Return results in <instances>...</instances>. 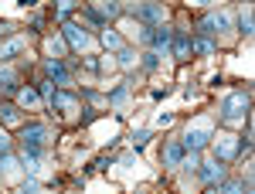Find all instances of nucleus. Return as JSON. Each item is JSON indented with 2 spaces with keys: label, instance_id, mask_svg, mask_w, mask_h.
<instances>
[{
  "label": "nucleus",
  "instance_id": "obj_7",
  "mask_svg": "<svg viewBox=\"0 0 255 194\" xmlns=\"http://www.w3.org/2000/svg\"><path fill=\"white\" fill-rule=\"evenodd\" d=\"M20 177H24L20 160L14 154H3L0 157V184H3V181H20Z\"/></svg>",
  "mask_w": 255,
  "mask_h": 194
},
{
  "label": "nucleus",
  "instance_id": "obj_24",
  "mask_svg": "<svg viewBox=\"0 0 255 194\" xmlns=\"http://www.w3.org/2000/svg\"><path fill=\"white\" fill-rule=\"evenodd\" d=\"M102 44H106L109 51H119V48H123V38H119L116 31H109V27H106V31H102Z\"/></svg>",
  "mask_w": 255,
  "mask_h": 194
},
{
  "label": "nucleus",
  "instance_id": "obj_31",
  "mask_svg": "<svg viewBox=\"0 0 255 194\" xmlns=\"http://www.w3.org/2000/svg\"><path fill=\"white\" fill-rule=\"evenodd\" d=\"M72 10H75V3H72V0H65V3H61V7H58V17H68Z\"/></svg>",
  "mask_w": 255,
  "mask_h": 194
},
{
  "label": "nucleus",
  "instance_id": "obj_22",
  "mask_svg": "<svg viewBox=\"0 0 255 194\" xmlns=\"http://www.w3.org/2000/svg\"><path fill=\"white\" fill-rule=\"evenodd\" d=\"M191 51H197V55H215V41H208V38H191Z\"/></svg>",
  "mask_w": 255,
  "mask_h": 194
},
{
  "label": "nucleus",
  "instance_id": "obj_23",
  "mask_svg": "<svg viewBox=\"0 0 255 194\" xmlns=\"http://www.w3.org/2000/svg\"><path fill=\"white\" fill-rule=\"evenodd\" d=\"M139 61V55L133 51V48H119V58H116V65H123V68H133Z\"/></svg>",
  "mask_w": 255,
  "mask_h": 194
},
{
  "label": "nucleus",
  "instance_id": "obj_29",
  "mask_svg": "<svg viewBox=\"0 0 255 194\" xmlns=\"http://www.w3.org/2000/svg\"><path fill=\"white\" fill-rule=\"evenodd\" d=\"M133 143H136V147H146V143H150V130H136Z\"/></svg>",
  "mask_w": 255,
  "mask_h": 194
},
{
  "label": "nucleus",
  "instance_id": "obj_33",
  "mask_svg": "<svg viewBox=\"0 0 255 194\" xmlns=\"http://www.w3.org/2000/svg\"><path fill=\"white\" fill-rule=\"evenodd\" d=\"M106 191L113 194V188H106V184H92V191H89V194H106Z\"/></svg>",
  "mask_w": 255,
  "mask_h": 194
},
{
  "label": "nucleus",
  "instance_id": "obj_15",
  "mask_svg": "<svg viewBox=\"0 0 255 194\" xmlns=\"http://www.w3.org/2000/svg\"><path fill=\"white\" fill-rule=\"evenodd\" d=\"M197 177H201L204 184H215V181L225 177V167H221L218 160H208V164H201V167H197Z\"/></svg>",
  "mask_w": 255,
  "mask_h": 194
},
{
  "label": "nucleus",
  "instance_id": "obj_21",
  "mask_svg": "<svg viewBox=\"0 0 255 194\" xmlns=\"http://www.w3.org/2000/svg\"><path fill=\"white\" fill-rule=\"evenodd\" d=\"M44 48H48V55H51L55 61H61V55L68 51V44H65L61 38H48V44H44Z\"/></svg>",
  "mask_w": 255,
  "mask_h": 194
},
{
  "label": "nucleus",
  "instance_id": "obj_14",
  "mask_svg": "<svg viewBox=\"0 0 255 194\" xmlns=\"http://www.w3.org/2000/svg\"><path fill=\"white\" fill-rule=\"evenodd\" d=\"M20 51H27V38H10L0 44V61L7 65V61L14 58V55H20Z\"/></svg>",
  "mask_w": 255,
  "mask_h": 194
},
{
  "label": "nucleus",
  "instance_id": "obj_28",
  "mask_svg": "<svg viewBox=\"0 0 255 194\" xmlns=\"http://www.w3.org/2000/svg\"><path fill=\"white\" fill-rule=\"evenodd\" d=\"M245 191V184H242V181H228V184H225V188H221V194H242ZM249 194V191H245Z\"/></svg>",
  "mask_w": 255,
  "mask_h": 194
},
{
  "label": "nucleus",
  "instance_id": "obj_30",
  "mask_svg": "<svg viewBox=\"0 0 255 194\" xmlns=\"http://www.w3.org/2000/svg\"><path fill=\"white\" fill-rule=\"evenodd\" d=\"M3 154H10V136L0 130V157H3Z\"/></svg>",
  "mask_w": 255,
  "mask_h": 194
},
{
  "label": "nucleus",
  "instance_id": "obj_11",
  "mask_svg": "<svg viewBox=\"0 0 255 194\" xmlns=\"http://www.w3.org/2000/svg\"><path fill=\"white\" fill-rule=\"evenodd\" d=\"M170 38H174V31H167V27H150V41H146V44H150V51H167V48H170Z\"/></svg>",
  "mask_w": 255,
  "mask_h": 194
},
{
  "label": "nucleus",
  "instance_id": "obj_18",
  "mask_svg": "<svg viewBox=\"0 0 255 194\" xmlns=\"http://www.w3.org/2000/svg\"><path fill=\"white\" fill-rule=\"evenodd\" d=\"M41 96L38 89H17V109H38Z\"/></svg>",
  "mask_w": 255,
  "mask_h": 194
},
{
  "label": "nucleus",
  "instance_id": "obj_16",
  "mask_svg": "<svg viewBox=\"0 0 255 194\" xmlns=\"http://www.w3.org/2000/svg\"><path fill=\"white\" fill-rule=\"evenodd\" d=\"M20 82V72L14 65H0V92H14Z\"/></svg>",
  "mask_w": 255,
  "mask_h": 194
},
{
  "label": "nucleus",
  "instance_id": "obj_20",
  "mask_svg": "<svg viewBox=\"0 0 255 194\" xmlns=\"http://www.w3.org/2000/svg\"><path fill=\"white\" fill-rule=\"evenodd\" d=\"M92 10H96L99 17L106 20V17H116L123 7H119V3H113V0H99V3H92Z\"/></svg>",
  "mask_w": 255,
  "mask_h": 194
},
{
  "label": "nucleus",
  "instance_id": "obj_27",
  "mask_svg": "<svg viewBox=\"0 0 255 194\" xmlns=\"http://www.w3.org/2000/svg\"><path fill=\"white\" fill-rule=\"evenodd\" d=\"M38 96L44 99V102H51V99H55V85H51V82H41V85H38Z\"/></svg>",
  "mask_w": 255,
  "mask_h": 194
},
{
  "label": "nucleus",
  "instance_id": "obj_10",
  "mask_svg": "<svg viewBox=\"0 0 255 194\" xmlns=\"http://www.w3.org/2000/svg\"><path fill=\"white\" fill-rule=\"evenodd\" d=\"M48 106H51V109H58L61 116H75V113H79V99L68 96V92H55V99H51Z\"/></svg>",
  "mask_w": 255,
  "mask_h": 194
},
{
  "label": "nucleus",
  "instance_id": "obj_5",
  "mask_svg": "<svg viewBox=\"0 0 255 194\" xmlns=\"http://www.w3.org/2000/svg\"><path fill=\"white\" fill-rule=\"evenodd\" d=\"M61 41L65 44H72L75 51H92V34H89V27L85 24H72V20H65L61 24Z\"/></svg>",
  "mask_w": 255,
  "mask_h": 194
},
{
  "label": "nucleus",
  "instance_id": "obj_19",
  "mask_svg": "<svg viewBox=\"0 0 255 194\" xmlns=\"http://www.w3.org/2000/svg\"><path fill=\"white\" fill-rule=\"evenodd\" d=\"M116 133H119V123H116V119H113V123H96V126H92V136H96L99 143L113 140Z\"/></svg>",
  "mask_w": 255,
  "mask_h": 194
},
{
  "label": "nucleus",
  "instance_id": "obj_12",
  "mask_svg": "<svg viewBox=\"0 0 255 194\" xmlns=\"http://www.w3.org/2000/svg\"><path fill=\"white\" fill-rule=\"evenodd\" d=\"M170 55H174L177 61H184V58H191V38L184 34V31H177L174 38H170V48H167Z\"/></svg>",
  "mask_w": 255,
  "mask_h": 194
},
{
  "label": "nucleus",
  "instance_id": "obj_4",
  "mask_svg": "<svg viewBox=\"0 0 255 194\" xmlns=\"http://www.w3.org/2000/svg\"><path fill=\"white\" fill-rule=\"evenodd\" d=\"M201 34L204 38H232V10H215L201 20Z\"/></svg>",
  "mask_w": 255,
  "mask_h": 194
},
{
  "label": "nucleus",
  "instance_id": "obj_17",
  "mask_svg": "<svg viewBox=\"0 0 255 194\" xmlns=\"http://www.w3.org/2000/svg\"><path fill=\"white\" fill-rule=\"evenodd\" d=\"M0 123H3V126H20L24 116H20V109L14 102H0Z\"/></svg>",
  "mask_w": 255,
  "mask_h": 194
},
{
  "label": "nucleus",
  "instance_id": "obj_8",
  "mask_svg": "<svg viewBox=\"0 0 255 194\" xmlns=\"http://www.w3.org/2000/svg\"><path fill=\"white\" fill-rule=\"evenodd\" d=\"M184 157H187V150H184V143L180 140H167V147H163V167H180L184 164Z\"/></svg>",
  "mask_w": 255,
  "mask_h": 194
},
{
  "label": "nucleus",
  "instance_id": "obj_6",
  "mask_svg": "<svg viewBox=\"0 0 255 194\" xmlns=\"http://www.w3.org/2000/svg\"><path fill=\"white\" fill-rule=\"evenodd\" d=\"M211 147H215L218 160H232V157H238L242 140H238L235 133H228V130H221V133H211Z\"/></svg>",
  "mask_w": 255,
  "mask_h": 194
},
{
  "label": "nucleus",
  "instance_id": "obj_25",
  "mask_svg": "<svg viewBox=\"0 0 255 194\" xmlns=\"http://www.w3.org/2000/svg\"><path fill=\"white\" fill-rule=\"evenodd\" d=\"M139 61H143V68H150V72H153V68H160V65H163V58H160L157 51H143V55H139Z\"/></svg>",
  "mask_w": 255,
  "mask_h": 194
},
{
  "label": "nucleus",
  "instance_id": "obj_13",
  "mask_svg": "<svg viewBox=\"0 0 255 194\" xmlns=\"http://www.w3.org/2000/svg\"><path fill=\"white\" fill-rule=\"evenodd\" d=\"M129 99H133V85H129V82H123V85H116V89L106 96V106L123 109V106H129Z\"/></svg>",
  "mask_w": 255,
  "mask_h": 194
},
{
  "label": "nucleus",
  "instance_id": "obj_1",
  "mask_svg": "<svg viewBox=\"0 0 255 194\" xmlns=\"http://www.w3.org/2000/svg\"><path fill=\"white\" fill-rule=\"evenodd\" d=\"M51 126H44V123H31V126H24V136H20V157H44L48 154V147H51Z\"/></svg>",
  "mask_w": 255,
  "mask_h": 194
},
{
  "label": "nucleus",
  "instance_id": "obj_26",
  "mask_svg": "<svg viewBox=\"0 0 255 194\" xmlns=\"http://www.w3.org/2000/svg\"><path fill=\"white\" fill-rule=\"evenodd\" d=\"M238 24H242V31H245V34H252V3H245V7H242Z\"/></svg>",
  "mask_w": 255,
  "mask_h": 194
},
{
  "label": "nucleus",
  "instance_id": "obj_9",
  "mask_svg": "<svg viewBox=\"0 0 255 194\" xmlns=\"http://www.w3.org/2000/svg\"><path fill=\"white\" fill-rule=\"evenodd\" d=\"M44 75H48V82H58V85H72V75H68V65H65V61L48 58V61H44Z\"/></svg>",
  "mask_w": 255,
  "mask_h": 194
},
{
  "label": "nucleus",
  "instance_id": "obj_2",
  "mask_svg": "<svg viewBox=\"0 0 255 194\" xmlns=\"http://www.w3.org/2000/svg\"><path fill=\"white\" fill-rule=\"evenodd\" d=\"M249 106H252V99H249V92H228V96L221 99V119L225 123H242L245 119V113H249Z\"/></svg>",
  "mask_w": 255,
  "mask_h": 194
},
{
  "label": "nucleus",
  "instance_id": "obj_32",
  "mask_svg": "<svg viewBox=\"0 0 255 194\" xmlns=\"http://www.w3.org/2000/svg\"><path fill=\"white\" fill-rule=\"evenodd\" d=\"M170 123H174L170 113H160V116H157V126H170Z\"/></svg>",
  "mask_w": 255,
  "mask_h": 194
},
{
  "label": "nucleus",
  "instance_id": "obj_3",
  "mask_svg": "<svg viewBox=\"0 0 255 194\" xmlns=\"http://www.w3.org/2000/svg\"><path fill=\"white\" fill-rule=\"evenodd\" d=\"M211 133H215V130H211V119H208V116H197L194 123L187 126V133H184L180 143H184V150H201V147H208V143H211Z\"/></svg>",
  "mask_w": 255,
  "mask_h": 194
}]
</instances>
